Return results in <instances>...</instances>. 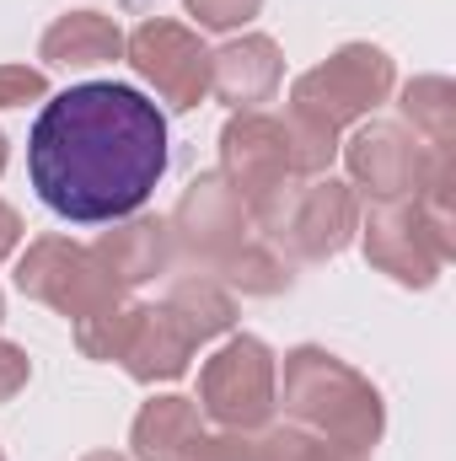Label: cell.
Listing matches in <instances>:
<instances>
[{
    "instance_id": "cell-1",
    "label": "cell",
    "mask_w": 456,
    "mask_h": 461,
    "mask_svg": "<svg viewBox=\"0 0 456 461\" xmlns=\"http://www.w3.org/2000/svg\"><path fill=\"white\" fill-rule=\"evenodd\" d=\"M167 172V118L118 81H87L43 103L27 134V177L38 199L76 226L134 215Z\"/></svg>"
},
{
    "instance_id": "cell-2",
    "label": "cell",
    "mask_w": 456,
    "mask_h": 461,
    "mask_svg": "<svg viewBox=\"0 0 456 461\" xmlns=\"http://www.w3.org/2000/svg\"><path fill=\"white\" fill-rule=\"evenodd\" d=\"M274 402H285V413L301 419L312 435L349 446V451H370L387 429L381 392L354 365H343L339 354L317 344H301L285 354V386L274 392Z\"/></svg>"
},
{
    "instance_id": "cell-3",
    "label": "cell",
    "mask_w": 456,
    "mask_h": 461,
    "mask_svg": "<svg viewBox=\"0 0 456 461\" xmlns=\"http://www.w3.org/2000/svg\"><path fill=\"white\" fill-rule=\"evenodd\" d=\"M397 86V65L387 49L376 43H343L339 54H328L317 70L296 76L290 86V113L328 129V134H343L349 123H360L365 113H376Z\"/></svg>"
},
{
    "instance_id": "cell-4",
    "label": "cell",
    "mask_w": 456,
    "mask_h": 461,
    "mask_svg": "<svg viewBox=\"0 0 456 461\" xmlns=\"http://www.w3.org/2000/svg\"><path fill=\"white\" fill-rule=\"evenodd\" d=\"M221 177L242 194L252 226H269L274 210L296 194V183H306L296 172V150H290L285 118L263 113V108L231 113L226 129H221Z\"/></svg>"
},
{
    "instance_id": "cell-5",
    "label": "cell",
    "mask_w": 456,
    "mask_h": 461,
    "mask_svg": "<svg viewBox=\"0 0 456 461\" xmlns=\"http://www.w3.org/2000/svg\"><path fill=\"white\" fill-rule=\"evenodd\" d=\"M274 392H279V365L274 348L252 333L226 339L199 370V413L215 419L231 435H252L274 419Z\"/></svg>"
},
{
    "instance_id": "cell-6",
    "label": "cell",
    "mask_w": 456,
    "mask_h": 461,
    "mask_svg": "<svg viewBox=\"0 0 456 461\" xmlns=\"http://www.w3.org/2000/svg\"><path fill=\"white\" fill-rule=\"evenodd\" d=\"M16 290L43 301V306H54L70 322L129 301V290L92 258V247H81L70 236H38L22 252V263H16Z\"/></svg>"
},
{
    "instance_id": "cell-7",
    "label": "cell",
    "mask_w": 456,
    "mask_h": 461,
    "mask_svg": "<svg viewBox=\"0 0 456 461\" xmlns=\"http://www.w3.org/2000/svg\"><path fill=\"white\" fill-rule=\"evenodd\" d=\"M360 241H365V263L408 290H430L456 252V236L435 226L414 199L370 204V215H360Z\"/></svg>"
},
{
    "instance_id": "cell-8",
    "label": "cell",
    "mask_w": 456,
    "mask_h": 461,
    "mask_svg": "<svg viewBox=\"0 0 456 461\" xmlns=\"http://www.w3.org/2000/svg\"><path fill=\"white\" fill-rule=\"evenodd\" d=\"M360 230V199L339 177H306L296 183V194L274 210V221L263 226V241H274L290 258H339Z\"/></svg>"
},
{
    "instance_id": "cell-9",
    "label": "cell",
    "mask_w": 456,
    "mask_h": 461,
    "mask_svg": "<svg viewBox=\"0 0 456 461\" xmlns=\"http://www.w3.org/2000/svg\"><path fill=\"white\" fill-rule=\"evenodd\" d=\"M343 167H349V188L370 194V204H397V199H414L430 177V161H435V145H424L414 129L403 123H387V118H370L360 123L349 140L339 145Z\"/></svg>"
},
{
    "instance_id": "cell-10",
    "label": "cell",
    "mask_w": 456,
    "mask_h": 461,
    "mask_svg": "<svg viewBox=\"0 0 456 461\" xmlns=\"http://www.w3.org/2000/svg\"><path fill=\"white\" fill-rule=\"evenodd\" d=\"M123 54L140 70V81H150L172 113H188L210 97V49L199 43L194 27H183L172 16H150L129 32Z\"/></svg>"
},
{
    "instance_id": "cell-11",
    "label": "cell",
    "mask_w": 456,
    "mask_h": 461,
    "mask_svg": "<svg viewBox=\"0 0 456 461\" xmlns=\"http://www.w3.org/2000/svg\"><path fill=\"white\" fill-rule=\"evenodd\" d=\"M167 230H172V241H178L194 263L221 268L242 241H252V236H247V230H252V215H247L242 194L231 188L221 172H205V177H194L188 194L178 199Z\"/></svg>"
},
{
    "instance_id": "cell-12",
    "label": "cell",
    "mask_w": 456,
    "mask_h": 461,
    "mask_svg": "<svg viewBox=\"0 0 456 461\" xmlns=\"http://www.w3.org/2000/svg\"><path fill=\"white\" fill-rule=\"evenodd\" d=\"M194 333L167 312V306H134L129 317V339L118 348V365L140 381V386H156V381H178L188 375V359H194Z\"/></svg>"
},
{
    "instance_id": "cell-13",
    "label": "cell",
    "mask_w": 456,
    "mask_h": 461,
    "mask_svg": "<svg viewBox=\"0 0 456 461\" xmlns=\"http://www.w3.org/2000/svg\"><path fill=\"white\" fill-rule=\"evenodd\" d=\"M279 76H285V59H279V43L263 38V32H247V38H231L226 49L210 54V92L231 103L236 113L269 103L279 92Z\"/></svg>"
},
{
    "instance_id": "cell-14",
    "label": "cell",
    "mask_w": 456,
    "mask_h": 461,
    "mask_svg": "<svg viewBox=\"0 0 456 461\" xmlns=\"http://www.w3.org/2000/svg\"><path fill=\"white\" fill-rule=\"evenodd\" d=\"M92 258L123 290H134L172 263V230H167V221H150V215H123V221H114V230L97 236Z\"/></svg>"
},
{
    "instance_id": "cell-15",
    "label": "cell",
    "mask_w": 456,
    "mask_h": 461,
    "mask_svg": "<svg viewBox=\"0 0 456 461\" xmlns=\"http://www.w3.org/2000/svg\"><path fill=\"white\" fill-rule=\"evenodd\" d=\"M38 54L54 70H97V65H114L123 54V32H118L114 16H103V11H65L43 32Z\"/></svg>"
},
{
    "instance_id": "cell-16",
    "label": "cell",
    "mask_w": 456,
    "mask_h": 461,
    "mask_svg": "<svg viewBox=\"0 0 456 461\" xmlns=\"http://www.w3.org/2000/svg\"><path fill=\"white\" fill-rule=\"evenodd\" d=\"M194 435H205V413L194 397H150L129 424L134 461H172Z\"/></svg>"
},
{
    "instance_id": "cell-17",
    "label": "cell",
    "mask_w": 456,
    "mask_h": 461,
    "mask_svg": "<svg viewBox=\"0 0 456 461\" xmlns=\"http://www.w3.org/2000/svg\"><path fill=\"white\" fill-rule=\"evenodd\" d=\"M161 306L194 333V344L221 339V333H231V322H236V301H231V290L221 279H178Z\"/></svg>"
},
{
    "instance_id": "cell-18",
    "label": "cell",
    "mask_w": 456,
    "mask_h": 461,
    "mask_svg": "<svg viewBox=\"0 0 456 461\" xmlns=\"http://www.w3.org/2000/svg\"><path fill=\"white\" fill-rule=\"evenodd\" d=\"M397 108H403L408 129H414L424 145L456 150V86L446 76H419V81H408Z\"/></svg>"
},
{
    "instance_id": "cell-19",
    "label": "cell",
    "mask_w": 456,
    "mask_h": 461,
    "mask_svg": "<svg viewBox=\"0 0 456 461\" xmlns=\"http://www.w3.org/2000/svg\"><path fill=\"white\" fill-rule=\"evenodd\" d=\"M215 274L242 295H279V290H290V258H279L274 241H242Z\"/></svg>"
},
{
    "instance_id": "cell-20",
    "label": "cell",
    "mask_w": 456,
    "mask_h": 461,
    "mask_svg": "<svg viewBox=\"0 0 456 461\" xmlns=\"http://www.w3.org/2000/svg\"><path fill=\"white\" fill-rule=\"evenodd\" d=\"M252 451H258V461H365V451L333 446L312 429H263V440Z\"/></svg>"
},
{
    "instance_id": "cell-21",
    "label": "cell",
    "mask_w": 456,
    "mask_h": 461,
    "mask_svg": "<svg viewBox=\"0 0 456 461\" xmlns=\"http://www.w3.org/2000/svg\"><path fill=\"white\" fill-rule=\"evenodd\" d=\"M129 317H134V301L81 317V322H76V344H81V354H87V359H118V348H123V339H129Z\"/></svg>"
},
{
    "instance_id": "cell-22",
    "label": "cell",
    "mask_w": 456,
    "mask_h": 461,
    "mask_svg": "<svg viewBox=\"0 0 456 461\" xmlns=\"http://www.w3.org/2000/svg\"><path fill=\"white\" fill-rule=\"evenodd\" d=\"M183 5L205 32H236L263 11V0H183Z\"/></svg>"
},
{
    "instance_id": "cell-23",
    "label": "cell",
    "mask_w": 456,
    "mask_h": 461,
    "mask_svg": "<svg viewBox=\"0 0 456 461\" xmlns=\"http://www.w3.org/2000/svg\"><path fill=\"white\" fill-rule=\"evenodd\" d=\"M49 97V76L32 65H0V108H27Z\"/></svg>"
},
{
    "instance_id": "cell-24",
    "label": "cell",
    "mask_w": 456,
    "mask_h": 461,
    "mask_svg": "<svg viewBox=\"0 0 456 461\" xmlns=\"http://www.w3.org/2000/svg\"><path fill=\"white\" fill-rule=\"evenodd\" d=\"M172 461H258V451H252L242 435L226 429V435H194Z\"/></svg>"
},
{
    "instance_id": "cell-25",
    "label": "cell",
    "mask_w": 456,
    "mask_h": 461,
    "mask_svg": "<svg viewBox=\"0 0 456 461\" xmlns=\"http://www.w3.org/2000/svg\"><path fill=\"white\" fill-rule=\"evenodd\" d=\"M27 375H32L27 354H22L16 344H5V339H0V402H11V397L27 386Z\"/></svg>"
},
{
    "instance_id": "cell-26",
    "label": "cell",
    "mask_w": 456,
    "mask_h": 461,
    "mask_svg": "<svg viewBox=\"0 0 456 461\" xmlns=\"http://www.w3.org/2000/svg\"><path fill=\"white\" fill-rule=\"evenodd\" d=\"M16 241H22V215H16V210L0 199V263L16 252Z\"/></svg>"
},
{
    "instance_id": "cell-27",
    "label": "cell",
    "mask_w": 456,
    "mask_h": 461,
    "mask_svg": "<svg viewBox=\"0 0 456 461\" xmlns=\"http://www.w3.org/2000/svg\"><path fill=\"white\" fill-rule=\"evenodd\" d=\"M81 461H123V456H118V451H87Z\"/></svg>"
},
{
    "instance_id": "cell-28",
    "label": "cell",
    "mask_w": 456,
    "mask_h": 461,
    "mask_svg": "<svg viewBox=\"0 0 456 461\" xmlns=\"http://www.w3.org/2000/svg\"><path fill=\"white\" fill-rule=\"evenodd\" d=\"M5 156H11V145H5V134H0V172H5Z\"/></svg>"
},
{
    "instance_id": "cell-29",
    "label": "cell",
    "mask_w": 456,
    "mask_h": 461,
    "mask_svg": "<svg viewBox=\"0 0 456 461\" xmlns=\"http://www.w3.org/2000/svg\"><path fill=\"white\" fill-rule=\"evenodd\" d=\"M0 317H5V295H0Z\"/></svg>"
},
{
    "instance_id": "cell-30",
    "label": "cell",
    "mask_w": 456,
    "mask_h": 461,
    "mask_svg": "<svg viewBox=\"0 0 456 461\" xmlns=\"http://www.w3.org/2000/svg\"><path fill=\"white\" fill-rule=\"evenodd\" d=\"M0 461H5V451H0Z\"/></svg>"
}]
</instances>
